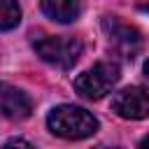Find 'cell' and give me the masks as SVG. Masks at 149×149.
<instances>
[{
	"mask_svg": "<svg viewBox=\"0 0 149 149\" xmlns=\"http://www.w3.org/2000/svg\"><path fill=\"white\" fill-rule=\"evenodd\" d=\"M12 144H21V147H30V142H26V140H9V142H7V147H12Z\"/></svg>",
	"mask_w": 149,
	"mask_h": 149,
	"instance_id": "obj_9",
	"label": "cell"
},
{
	"mask_svg": "<svg viewBox=\"0 0 149 149\" xmlns=\"http://www.w3.org/2000/svg\"><path fill=\"white\" fill-rule=\"evenodd\" d=\"M140 144H142V147H149V135H147V137H144V140H142Z\"/></svg>",
	"mask_w": 149,
	"mask_h": 149,
	"instance_id": "obj_11",
	"label": "cell"
},
{
	"mask_svg": "<svg viewBox=\"0 0 149 149\" xmlns=\"http://www.w3.org/2000/svg\"><path fill=\"white\" fill-rule=\"evenodd\" d=\"M33 47H35V51L42 61H47L49 65L63 68V70L72 68L84 51L81 40L72 37V35H49V37L37 40Z\"/></svg>",
	"mask_w": 149,
	"mask_h": 149,
	"instance_id": "obj_2",
	"label": "cell"
},
{
	"mask_svg": "<svg viewBox=\"0 0 149 149\" xmlns=\"http://www.w3.org/2000/svg\"><path fill=\"white\" fill-rule=\"evenodd\" d=\"M21 21V7L16 0H0V30H9Z\"/></svg>",
	"mask_w": 149,
	"mask_h": 149,
	"instance_id": "obj_8",
	"label": "cell"
},
{
	"mask_svg": "<svg viewBox=\"0 0 149 149\" xmlns=\"http://www.w3.org/2000/svg\"><path fill=\"white\" fill-rule=\"evenodd\" d=\"M119 65L109 61H100L86 72H81L74 79V91L86 100H100L105 98L119 81Z\"/></svg>",
	"mask_w": 149,
	"mask_h": 149,
	"instance_id": "obj_3",
	"label": "cell"
},
{
	"mask_svg": "<svg viewBox=\"0 0 149 149\" xmlns=\"http://www.w3.org/2000/svg\"><path fill=\"white\" fill-rule=\"evenodd\" d=\"M112 109L121 119H147L149 116V91H144L142 86L121 88L112 100Z\"/></svg>",
	"mask_w": 149,
	"mask_h": 149,
	"instance_id": "obj_4",
	"label": "cell"
},
{
	"mask_svg": "<svg viewBox=\"0 0 149 149\" xmlns=\"http://www.w3.org/2000/svg\"><path fill=\"white\" fill-rule=\"evenodd\" d=\"M102 28H105L109 42H112L126 58H133V56H135V51L140 49V33H137L133 26L119 21L116 16H105Z\"/></svg>",
	"mask_w": 149,
	"mask_h": 149,
	"instance_id": "obj_5",
	"label": "cell"
},
{
	"mask_svg": "<svg viewBox=\"0 0 149 149\" xmlns=\"http://www.w3.org/2000/svg\"><path fill=\"white\" fill-rule=\"evenodd\" d=\"M42 12L58 23H70L79 14V0H42Z\"/></svg>",
	"mask_w": 149,
	"mask_h": 149,
	"instance_id": "obj_7",
	"label": "cell"
},
{
	"mask_svg": "<svg viewBox=\"0 0 149 149\" xmlns=\"http://www.w3.org/2000/svg\"><path fill=\"white\" fill-rule=\"evenodd\" d=\"M144 77H147V79H149V61H147V63H144Z\"/></svg>",
	"mask_w": 149,
	"mask_h": 149,
	"instance_id": "obj_10",
	"label": "cell"
},
{
	"mask_svg": "<svg viewBox=\"0 0 149 149\" xmlns=\"http://www.w3.org/2000/svg\"><path fill=\"white\" fill-rule=\"evenodd\" d=\"M47 126L54 135L63 140H84L98 130V119L77 105H58L49 112Z\"/></svg>",
	"mask_w": 149,
	"mask_h": 149,
	"instance_id": "obj_1",
	"label": "cell"
},
{
	"mask_svg": "<svg viewBox=\"0 0 149 149\" xmlns=\"http://www.w3.org/2000/svg\"><path fill=\"white\" fill-rule=\"evenodd\" d=\"M0 112L12 121H23L33 114V100L21 88L0 81Z\"/></svg>",
	"mask_w": 149,
	"mask_h": 149,
	"instance_id": "obj_6",
	"label": "cell"
}]
</instances>
